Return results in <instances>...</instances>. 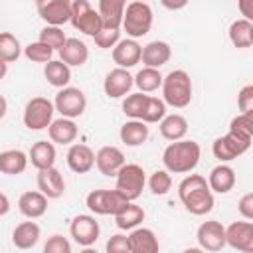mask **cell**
Here are the masks:
<instances>
[{
  "instance_id": "obj_4",
  "label": "cell",
  "mask_w": 253,
  "mask_h": 253,
  "mask_svg": "<svg viewBox=\"0 0 253 253\" xmlns=\"http://www.w3.org/2000/svg\"><path fill=\"white\" fill-rule=\"evenodd\" d=\"M121 28L126 32V36L130 40L146 36L150 32V28H152V8L146 2H140V0L128 2L125 6Z\"/></svg>"
},
{
  "instance_id": "obj_18",
  "label": "cell",
  "mask_w": 253,
  "mask_h": 253,
  "mask_svg": "<svg viewBox=\"0 0 253 253\" xmlns=\"http://www.w3.org/2000/svg\"><path fill=\"white\" fill-rule=\"evenodd\" d=\"M67 166L75 174H87L95 166V152L91 146L77 142L71 144L67 150Z\"/></svg>"
},
{
  "instance_id": "obj_29",
  "label": "cell",
  "mask_w": 253,
  "mask_h": 253,
  "mask_svg": "<svg viewBox=\"0 0 253 253\" xmlns=\"http://www.w3.org/2000/svg\"><path fill=\"white\" fill-rule=\"evenodd\" d=\"M28 168V154L20 148H10L0 152V172L8 176H18Z\"/></svg>"
},
{
  "instance_id": "obj_51",
  "label": "cell",
  "mask_w": 253,
  "mask_h": 253,
  "mask_svg": "<svg viewBox=\"0 0 253 253\" xmlns=\"http://www.w3.org/2000/svg\"><path fill=\"white\" fill-rule=\"evenodd\" d=\"M6 73H8V63L0 59V79H4V77H6Z\"/></svg>"
},
{
  "instance_id": "obj_43",
  "label": "cell",
  "mask_w": 253,
  "mask_h": 253,
  "mask_svg": "<svg viewBox=\"0 0 253 253\" xmlns=\"http://www.w3.org/2000/svg\"><path fill=\"white\" fill-rule=\"evenodd\" d=\"M93 40L101 49H111L121 42V30H105L103 28Z\"/></svg>"
},
{
  "instance_id": "obj_21",
  "label": "cell",
  "mask_w": 253,
  "mask_h": 253,
  "mask_svg": "<svg viewBox=\"0 0 253 253\" xmlns=\"http://www.w3.org/2000/svg\"><path fill=\"white\" fill-rule=\"evenodd\" d=\"M125 6H126L125 0H99L97 12L101 16L105 30H121Z\"/></svg>"
},
{
  "instance_id": "obj_17",
  "label": "cell",
  "mask_w": 253,
  "mask_h": 253,
  "mask_svg": "<svg viewBox=\"0 0 253 253\" xmlns=\"http://www.w3.org/2000/svg\"><path fill=\"white\" fill-rule=\"evenodd\" d=\"M95 166L103 176H117L125 166V154L117 146H103L95 154Z\"/></svg>"
},
{
  "instance_id": "obj_41",
  "label": "cell",
  "mask_w": 253,
  "mask_h": 253,
  "mask_svg": "<svg viewBox=\"0 0 253 253\" xmlns=\"http://www.w3.org/2000/svg\"><path fill=\"white\" fill-rule=\"evenodd\" d=\"M148 188L154 196H166L172 188V178L166 170H156L148 178Z\"/></svg>"
},
{
  "instance_id": "obj_25",
  "label": "cell",
  "mask_w": 253,
  "mask_h": 253,
  "mask_svg": "<svg viewBox=\"0 0 253 253\" xmlns=\"http://www.w3.org/2000/svg\"><path fill=\"white\" fill-rule=\"evenodd\" d=\"M28 162H32V166L38 168V170L53 168V164H55V146H53V142H47V140L34 142L30 152H28Z\"/></svg>"
},
{
  "instance_id": "obj_40",
  "label": "cell",
  "mask_w": 253,
  "mask_h": 253,
  "mask_svg": "<svg viewBox=\"0 0 253 253\" xmlns=\"http://www.w3.org/2000/svg\"><path fill=\"white\" fill-rule=\"evenodd\" d=\"M65 34H63V30L61 28H55V26H45L42 32H40V40L38 42H42V43H45L49 49H61L63 47V43H65Z\"/></svg>"
},
{
  "instance_id": "obj_16",
  "label": "cell",
  "mask_w": 253,
  "mask_h": 253,
  "mask_svg": "<svg viewBox=\"0 0 253 253\" xmlns=\"http://www.w3.org/2000/svg\"><path fill=\"white\" fill-rule=\"evenodd\" d=\"M38 192H42L47 200H57L65 192L63 174L53 166L47 170H38Z\"/></svg>"
},
{
  "instance_id": "obj_10",
  "label": "cell",
  "mask_w": 253,
  "mask_h": 253,
  "mask_svg": "<svg viewBox=\"0 0 253 253\" xmlns=\"http://www.w3.org/2000/svg\"><path fill=\"white\" fill-rule=\"evenodd\" d=\"M69 233H71L73 241L79 243L81 247H91V245L99 239L101 227H99V221L95 219V215L79 213V215H75V217L71 219Z\"/></svg>"
},
{
  "instance_id": "obj_48",
  "label": "cell",
  "mask_w": 253,
  "mask_h": 253,
  "mask_svg": "<svg viewBox=\"0 0 253 253\" xmlns=\"http://www.w3.org/2000/svg\"><path fill=\"white\" fill-rule=\"evenodd\" d=\"M239 10H241V14L245 16L243 20H247V22H251L253 20V0H239Z\"/></svg>"
},
{
  "instance_id": "obj_46",
  "label": "cell",
  "mask_w": 253,
  "mask_h": 253,
  "mask_svg": "<svg viewBox=\"0 0 253 253\" xmlns=\"http://www.w3.org/2000/svg\"><path fill=\"white\" fill-rule=\"evenodd\" d=\"M237 107H239V115H247L253 113V85H245L239 95H237Z\"/></svg>"
},
{
  "instance_id": "obj_35",
  "label": "cell",
  "mask_w": 253,
  "mask_h": 253,
  "mask_svg": "<svg viewBox=\"0 0 253 253\" xmlns=\"http://www.w3.org/2000/svg\"><path fill=\"white\" fill-rule=\"evenodd\" d=\"M162 73L158 69H150V67H142L132 79L134 85L138 87V93H152L158 87H162Z\"/></svg>"
},
{
  "instance_id": "obj_27",
  "label": "cell",
  "mask_w": 253,
  "mask_h": 253,
  "mask_svg": "<svg viewBox=\"0 0 253 253\" xmlns=\"http://www.w3.org/2000/svg\"><path fill=\"white\" fill-rule=\"evenodd\" d=\"M40 233H42V229L36 221H22L12 231V243L22 251L32 249L40 241Z\"/></svg>"
},
{
  "instance_id": "obj_12",
  "label": "cell",
  "mask_w": 253,
  "mask_h": 253,
  "mask_svg": "<svg viewBox=\"0 0 253 253\" xmlns=\"http://www.w3.org/2000/svg\"><path fill=\"white\" fill-rule=\"evenodd\" d=\"M40 18L47 26H63L71 18V2L69 0H40L36 4Z\"/></svg>"
},
{
  "instance_id": "obj_39",
  "label": "cell",
  "mask_w": 253,
  "mask_h": 253,
  "mask_svg": "<svg viewBox=\"0 0 253 253\" xmlns=\"http://www.w3.org/2000/svg\"><path fill=\"white\" fill-rule=\"evenodd\" d=\"M146 99H148V95H144V93L126 95V99L123 101V113H125L126 117H130L132 121H140L142 111H144V107H146Z\"/></svg>"
},
{
  "instance_id": "obj_42",
  "label": "cell",
  "mask_w": 253,
  "mask_h": 253,
  "mask_svg": "<svg viewBox=\"0 0 253 253\" xmlns=\"http://www.w3.org/2000/svg\"><path fill=\"white\" fill-rule=\"evenodd\" d=\"M24 55L34 61V63H47L51 61V55H53V49H49L45 43L42 42H32L24 47Z\"/></svg>"
},
{
  "instance_id": "obj_11",
  "label": "cell",
  "mask_w": 253,
  "mask_h": 253,
  "mask_svg": "<svg viewBox=\"0 0 253 253\" xmlns=\"http://www.w3.org/2000/svg\"><path fill=\"white\" fill-rule=\"evenodd\" d=\"M249 146H251V140H243V138L227 132L213 140L211 152L219 162H229V160H235L237 156L245 154L249 150Z\"/></svg>"
},
{
  "instance_id": "obj_9",
  "label": "cell",
  "mask_w": 253,
  "mask_h": 253,
  "mask_svg": "<svg viewBox=\"0 0 253 253\" xmlns=\"http://www.w3.org/2000/svg\"><path fill=\"white\" fill-rule=\"evenodd\" d=\"M125 204L126 200L117 190H93L85 198V206L95 215H115Z\"/></svg>"
},
{
  "instance_id": "obj_33",
  "label": "cell",
  "mask_w": 253,
  "mask_h": 253,
  "mask_svg": "<svg viewBox=\"0 0 253 253\" xmlns=\"http://www.w3.org/2000/svg\"><path fill=\"white\" fill-rule=\"evenodd\" d=\"M119 136H121V142H125L126 146H140L148 138V126L142 121L130 119L121 126Z\"/></svg>"
},
{
  "instance_id": "obj_15",
  "label": "cell",
  "mask_w": 253,
  "mask_h": 253,
  "mask_svg": "<svg viewBox=\"0 0 253 253\" xmlns=\"http://www.w3.org/2000/svg\"><path fill=\"white\" fill-rule=\"evenodd\" d=\"M132 85H134L132 75L128 73V69H121V67L111 69V71L105 75V81H103L105 95L111 97V99L125 97V95L132 89Z\"/></svg>"
},
{
  "instance_id": "obj_49",
  "label": "cell",
  "mask_w": 253,
  "mask_h": 253,
  "mask_svg": "<svg viewBox=\"0 0 253 253\" xmlns=\"http://www.w3.org/2000/svg\"><path fill=\"white\" fill-rule=\"evenodd\" d=\"M8 211H10V200L6 194L0 192V215H6Z\"/></svg>"
},
{
  "instance_id": "obj_32",
  "label": "cell",
  "mask_w": 253,
  "mask_h": 253,
  "mask_svg": "<svg viewBox=\"0 0 253 253\" xmlns=\"http://www.w3.org/2000/svg\"><path fill=\"white\" fill-rule=\"evenodd\" d=\"M43 77L47 79V83L51 87H57V89H63L69 85L71 81V69L59 61V59H51L43 65Z\"/></svg>"
},
{
  "instance_id": "obj_13",
  "label": "cell",
  "mask_w": 253,
  "mask_h": 253,
  "mask_svg": "<svg viewBox=\"0 0 253 253\" xmlns=\"http://www.w3.org/2000/svg\"><path fill=\"white\" fill-rule=\"evenodd\" d=\"M196 237L202 251H221L225 247V227L221 225V221H204L198 227Z\"/></svg>"
},
{
  "instance_id": "obj_38",
  "label": "cell",
  "mask_w": 253,
  "mask_h": 253,
  "mask_svg": "<svg viewBox=\"0 0 253 253\" xmlns=\"http://www.w3.org/2000/svg\"><path fill=\"white\" fill-rule=\"evenodd\" d=\"M164 117H166V105H164V101L158 99V97H150V95H148L146 107H144V111H142L140 121H142L144 125H152V123H160Z\"/></svg>"
},
{
  "instance_id": "obj_52",
  "label": "cell",
  "mask_w": 253,
  "mask_h": 253,
  "mask_svg": "<svg viewBox=\"0 0 253 253\" xmlns=\"http://www.w3.org/2000/svg\"><path fill=\"white\" fill-rule=\"evenodd\" d=\"M166 8H170V10H176V8H184L186 6V2H178V4H170V2H162Z\"/></svg>"
},
{
  "instance_id": "obj_53",
  "label": "cell",
  "mask_w": 253,
  "mask_h": 253,
  "mask_svg": "<svg viewBox=\"0 0 253 253\" xmlns=\"http://www.w3.org/2000/svg\"><path fill=\"white\" fill-rule=\"evenodd\" d=\"M182 253H204L200 247H188V249H184Z\"/></svg>"
},
{
  "instance_id": "obj_45",
  "label": "cell",
  "mask_w": 253,
  "mask_h": 253,
  "mask_svg": "<svg viewBox=\"0 0 253 253\" xmlns=\"http://www.w3.org/2000/svg\"><path fill=\"white\" fill-rule=\"evenodd\" d=\"M105 253H128V237L123 233L111 235L105 243Z\"/></svg>"
},
{
  "instance_id": "obj_6",
  "label": "cell",
  "mask_w": 253,
  "mask_h": 253,
  "mask_svg": "<svg viewBox=\"0 0 253 253\" xmlns=\"http://www.w3.org/2000/svg\"><path fill=\"white\" fill-rule=\"evenodd\" d=\"M71 26L75 30H79L85 36L95 38L101 30H103V22L99 12L91 6V2L87 0H73L71 2V18H69Z\"/></svg>"
},
{
  "instance_id": "obj_44",
  "label": "cell",
  "mask_w": 253,
  "mask_h": 253,
  "mask_svg": "<svg viewBox=\"0 0 253 253\" xmlns=\"http://www.w3.org/2000/svg\"><path fill=\"white\" fill-rule=\"evenodd\" d=\"M43 253H71V243L67 241V237L55 233V235L47 237V241L43 245Z\"/></svg>"
},
{
  "instance_id": "obj_23",
  "label": "cell",
  "mask_w": 253,
  "mask_h": 253,
  "mask_svg": "<svg viewBox=\"0 0 253 253\" xmlns=\"http://www.w3.org/2000/svg\"><path fill=\"white\" fill-rule=\"evenodd\" d=\"M87 59H89L87 43L77 38H67L63 47L59 49V61H63L67 67H81Z\"/></svg>"
},
{
  "instance_id": "obj_37",
  "label": "cell",
  "mask_w": 253,
  "mask_h": 253,
  "mask_svg": "<svg viewBox=\"0 0 253 253\" xmlns=\"http://www.w3.org/2000/svg\"><path fill=\"white\" fill-rule=\"evenodd\" d=\"M227 132L233 134V136H239L243 140H251L253 138V113L233 117L231 123H229V130Z\"/></svg>"
},
{
  "instance_id": "obj_30",
  "label": "cell",
  "mask_w": 253,
  "mask_h": 253,
  "mask_svg": "<svg viewBox=\"0 0 253 253\" xmlns=\"http://www.w3.org/2000/svg\"><path fill=\"white\" fill-rule=\"evenodd\" d=\"M188 132V121L186 117L178 115V113H172V115H166L162 121H160V134L166 138V140H184Z\"/></svg>"
},
{
  "instance_id": "obj_7",
  "label": "cell",
  "mask_w": 253,
  "mask_h": 253,
  "mask_svg": "<svg viewBox=\"0 0 253 253\" xmlns=\"http://www.w3.org/2000/svg\"><path fill=\"white\" fill-rule=\"evenodd\" d=\"M53 103L47 97H32L24 107V125L30 130L47 128L53 121Z\"/></svg>"
},
{
  "instance_id": "obj_31",
  "label": "cell",
  "mask_w": 253,
  "mask_h": 253,
  "mask_svg": "<svg viewBox=\"0 0 253 253\" xmlns=\"http://www.w3.org/2000/svg\"><path fill=\"white\" fill-rule=\"evenodd\" d=\"M144 210L132 202H126L113 217H115V223L119 229H136L142 221H144Z\"/></svg>"
},
{
  "instance_id": "obj_2",
  "label": "cell",
  "mask_w": 253,
  "mask_h": 253,
  "mask_svg": "<svg viewBox=\"0 0 253 253\" xmlns=\"http://www.w3.org/2000/svg\"><path fill=\"white\" fill-rule=\"evenodd\" d=\"M200 156L202 148L196 140H176L164 148L162 164L168 174H188L198 166Z\"/></svg>"
},
{
  "instance_id": "obj_3",
  "label": "cell",
  "mask_w": 253,
  "mask_h": 253,
  "mask_svg": "<svg viewBox=\"0 0 253 253\" xmlns=\"http://www.w3.org/2000/svg\"><path fill=\"white\" fill-rule=\"evenodd\" d=\"M162 101L174 109H184L192 101V79L184 69H174L162 77Z\"/></svg>"
},
{
  "instance_id": "obj_20",
  "label": "cell",
  "mask_w": 253,
  "mask_h": 253,
  "mask_svg": "<svg viewBox=\"0 0 253 253\" xmlns=\"http://www.w3.org/2000/svg\"><path fill=\"white\" fill-rule=\"evenodd\" d=\"M170 57H172V49L162 40L148 42L140 53V61L144 63V67H150V69H160L164 63L170 61Z\"/></svg>"
},
{
  "instance_id": "obj_54",
  "label": "cell",
  "mask_w": 253,
  "mask_h": 253,
  "mask_svg": "<svg viewBox=\"0 0 253 253\" xmlns=\"http://www.w3.org/2000/svg\"><path fill=\"white\" fill-rule=\"evenodd\" d=\"M79 253H99V251H97V249H93V247H83Z\"/></svg>"
},
{
  "instance_id": "obj_28",
  "label": "cell",
  "mask_w": 253,
  "mask_h": 253,
  "mask_svg": "<svg viewBox=\"0 0 253 253\" xmlns=\"http://www.w3.org/2000/svg\"><path fill=\"white\" fill-rule=\"evenodd\" d=\"M77 125L71 121V119H55L51 121V125L47 126V134L51 138V142H57V144H71L75 138H77Z\"/></svg>"
},
{
  "instance_id": "obj_36",
  "label": "cell",
  "mask_w": 253,
  "mask_h": 253,
  "mask_svg": "<svg viewBox=\"0 0 253 253\" xmlns=\"http://www.w3.org/2000/svg\"><path fill=\"white\" fill-rule=\"evenodd\" d=\"M20 55H22L20 40L10 32H0V59L6 63H12Z\"/></svg>"
},
{
  "instance_id": "obj_47",
  "label": "cell",
  "mask_w": 253,
  "mask_h": 253,
  "mask_svg": "<svg viewBox=\"0 0 253 253\" xmlns=\"http://www.w3.org/2000/svg\"><path fill=\"white\" fill-rule=\"evenodd\" d=\"M237 210L245 217V221H251L253 219V192H247V194L241 196V200L237 204Z\"/></svg>"
},
{
  "instance_id": "obj_22",
  "label": "cell",
  "mask_w": 253,
  "mask_h": 253,
  "mask_svg": "<svg viewBox=\"0 0 253 253\" xmlns=\"http://www.w3.org/2000/svg\"><path fill=\"white\" fill-rule=\"evenodd\" d=\"M128 237V253H158V237L148 227H136Z\"/></svg>"
},
{
  "instance_id": "obj_26",
  "label": "cell",
  "mask_w": 253,
  "mask_h": 253,
  "mask_svg": "<svg viewBox=\"0 0 253 253\" xmlns=\"http://www.w3.org/2000/svg\"><path fill=\"white\" fill-rule=\"evenodd\" d=\"M208 186L211 192H217V194L231 192L235 186V170L227 164H217L215 168H211L208 176Z\"/></svg>"
},
{
  "instance_id": "obj_34",
  "label": "cell",
  "mask_w": 253,
  "mask_h": 253,
  "mask_svg": "<svg viewBox=\"0 0 253 253\" xmlns=\"http://www.w3.org/2000/svg\"><path fill=\"white\" fill-rule=\"evenodd\" d=\"M227 34H229V42L239 49L253 45V22H247L243 18L235 20V22H231Z\"/></svg>"
},
{
  "instance_id": "obj_14",
  "label": "cell",
  "mask_w": 253,
  "mask_h": 253,
  "mask_svg": "<svg viewBox=\"0 0 253 253\" xmlns=\"http://www.w3.org/2000/svg\"><path fill=\"white\" fill-rule=\"evenodd\" d=\"M225 245L243 253H253V223L251 221L229 223L225 227Z\"/></svg>"
},
{
  "instance_id": "obj_50",
  "label": "cell",
  "mask_w": 253,
  "mask_h": 253,
  "mask_svg": "<svg viewBox=\"0 0 253 253\" xmlns=\"http://www.w3.org/2000/svg\"><path fill=\"white\" fill-rule=\"evenodd\" d=\"M6 111H8V101L4 99V95H0V119H4Z\"/></svg>"
},
{
  "instance_id": "obj_1",
  "label": "cell",
  "mask_w": 253,
  "mask_h": 253,
  "mask_svg": "<svg viewBox=\"0 0 253 253\" xmlns=\"http://www.w3.org/2000/svg\"><path fill=\"white\" fill-rule=\"evenodd\" d=\"M178 198L192 215H206L213 210V192L200 174H188L178 186Z\"/></svg>"
},
{
  "instance_id": "obj_24",
  "label": "cell",
  "mask_w": 253,
  "mask_h": 253,
  "mask_svg": "<svg viewBox=\"0 0 253 253\" xmlns=\"http://www.w3.org/2000/svg\"><path fill=\"white\" fill-rule=\"evenodd\" d=\"M18 210L28 219H38L47 211V198L42 192H24L18 200Z\"/></svg>"
},
{
  "instance_id": "obj_8",
  "label": "cell",
  "mask_w": 253,
  "mask_h": 253,
  "mask_svg": "<svg viewBox=\"0 0 253 253\" xmlns=\"http://www.w3.org/2000/svg\"><path fill=\"white\" fill-rule=\"evenodd\" d=\"M87 107V97L79 87H63L57 91L55 101H53V109L63 117V119H77L85 113Z\"/></svg>"
},
{
  "instance_id": "obj_5",
  "label": "cell",
  "mask_w": 253,
  "mask_h": 253,
  "mask_svg": "<svg viewBox=\"0 0 253 253\" xmlns=\"http://www.w3.org/2000/svg\"><path fill=\"white\" fill-rule=\"evenodd\" d=\"M115 178H117L115 190L126 202H134L136 198H140V194H142V190L146 186V172L138 164H125L117 172Z\"/></svg>"
},
{
  "instance_id": "obj_19",
  "label": "cell",
  "mask_w": 253,
  "mask_h": 253,
  "mask_svg": "<svg viewBox=\"0 0 253 253\" xmlns=\"http://www.w3.org/2000/svg\"><path fill=\"white\" fill-rule=\"evenodd\" d=\"M140 53H142V47L136 40H121L115 47H113V61L121 67V69H128V67H134L138 61H140Z\"/></svg>"
}]
</instances>
